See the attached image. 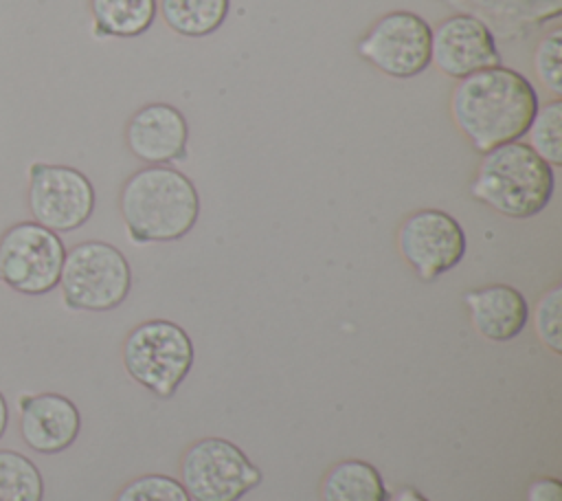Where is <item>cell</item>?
I'll use <instances>...</instances> for the list:
<instances>
[{"mask_svg":"<svg viewBox=\"0 0 562 501\" xmlns=\"http://www.w3.org/2000/svg\"><path fill=\"white\" fill-rule=\"evenodd\" d=\"M533 84L503 64L457 81L450 92V116L474 152L485 154L520 141L538 110Z\"/></svg>","mask_w":562,"mask_h":501,"instance_id":"cell-1","label":"cell"},{"mask_svg":"<svg viewBox=\"0 0 562 501\" xmlns=\"http://www.w3.org/2000/svg\"><path fill=\"white\" fill-rule=\"evenodd\" d=\"M119 211L134 244H167L191 233L200 218V196L180 169L145 165L121 185Z\"/></svg>","mask_w":562,"mask_h":501,"instance_id":"cell-2","label":"cell"},{"mask_svg":"<svg viewBox=\"0 0 562 501\" xmlns=\"http://www.w3.org/2000/svg\"><path fill=\"white\" fill-rule=\"evenodd\" d=\"M555 176L540 156L522 141L505 143L481 154L470 196L512 220H527L542 213L553 196Z\"/></svg>","mask_w":562,"mask_h":501,"instance_id":"cell-3","label":"cell"},{"mask_svg":"<svg viewBox=\"0 0 562 501\" xmlns=\"http://www.w3.org/2000/svg\"><path fill=\"white\" fill-rule=\"evenodd\" d=\"M121 358L136 385L156 398H171L193 367L195 347L182 325L169 319H149L125 334Z\"/></svg>","mask_w":562,"mask_h":501,"instance_id":"cell-4","label":"cell"},{"mask_svg":"<svg viewBox=\"0 0 562 501\" xmlns=\"http://www.w3.org/2000/svg\"><path fill=\"white\" fill-rule=\"evenodd\" d=\"M66 308L81 312H110L132 290L127 257L110 242L86 240L66 250L59 283Z\"/></svg>","mask_w":562,"mask_h":501,"instance_id":"cell-5","label":"cell"},{"mask_svg":"<svg viewBox=\"0 0 562 501\" xmlns=\"http://www.w3.org/2000/svg\"><path fill=\"white\" fill-rule=\"evenodd\" d=\"M261 479L259 466L224 437L195 439L180 457V483L191 501H241Z\"/></svg>","mask_w":562,"mask_h":501,"instance_id":"cell-6","label":"cell"},{"mask_svg":"<svg viewBox=\"0 0 562 501\" xmlns=\"http://www.w3.org/2000/svg\"><path fill=\"white\" fill-rule=\"evenodd\" d=\"M66 246L59 233L33 222H15L0 235V283L26 297L57 288Z\"/></svg>","mask_w":562,"mask_h":501,"instance_id":"cell-7","label":"cell"},{"mask_svg":"<svg viewBox=\"0 0 562 501\" xmlns=\"http://www.w3.org/2000/svg\"><path fill=\"white\" fill-rule=\"evenodd\" d=\"M94 204V187L77 167L57 163L29 167L26 209L33 222L55 233H72L92 218Z\"/></svg>","mask_w":562,"mask_h":501,"instance_id":"cell-8","label":"cell"},{"mask_svg":"<svg viewBox=\"0 0 562 501\" xmlns=\"http://www.w3.org/2000/svg\"><path fill=\"white\" fill-rule=\"evenodd\" d=\"M430 24L415 11L380 15L358 40V55L393 79H411L430 66Z\"/></svg>","mask_w":562,"mask_h":501,"instance_id":"cell-9","label":"cell"},{"mask_svg":"<svg viewBox=\"0 0 562 501\" xmlns=\"http://www.w3.org/2000/svg\"><path fill=\"white\" fill-rule=\"evenodd\" d=\"M465 246L463 226L441 209H417L397 229V250L422 281H435L457 268Z\"/></svg>","mask_w":562,"mask_h":501,"instance_id":"cell-10","label":"cell"},{"mask_svg":"<svg viewBox=\"0 0 562 501\" xmlns=\"http://www.w3.org/2000/svg\"><path fill=\"white\" fill-rule=\"evenodd\" d=\"M430 64L450 77L463 79L501 64L496 40L485 22L470 13H454L430 29Z\"/></svg>","mask_w":562,"mask_h":501,"instance_id":"cell-11","label":"cell"},{"mask_svg":"<svg viewBox=\"0 0 562 501\" xmlns=\"http://www.w3.org/2000/svg\"><path fill=\"white\" fill-rule=\"evenodd\" d=\"M125 145L145 165H173L187 158L189 123L167 101H149L132 112L123 130Z\"/></svg>","mask_w":562,"mask_h":501,"instance_id":"cell-12","label":"cell"},{"mask_svg":"<svg viewBox=\"0 0 562 501\" xmlns=\"http://www.w3.org/2000/svg\"><path fill=\"white\" fill-rule=\"evenodd\" d=\"M20 437L40 455H57L70 448L81 431L77 404L61 393H29L18 400Z\"/></svg>","mask_w":562,"mask_h":501,"instance_id":"cell-13","label":"cell"},{"mask_svg":"<svg viewBox=\"0 0 562 501\" xmlns=\"http://www.w3.org/2000/svg\"><path fill=\"white\" fill-rule=\"evenodd\" d=\"M470 323L479 336L492 343L516 338L529 323V303L525 294L509 283H490L463 294Z\"/></svg>","mask_w":562,"mask_h":501,"instance_id":"cell-14","label":"cell"},{"mask_svg":"<svg viewBox=\"0 0 562 501\" xmlns=\"http://www.w3.org/2000/svg\"><path fill=\"white\" fill-rule=\"evenodd\" d=\"M318 497L321 501H386L389 490L373 464L342 459L325 472Z\"/></svg>","mask_w":562,"mask_h":501,"instance_id":"cell-15","label":"cell"},{"mask_svg":"<svg viewBox=\"0 0 562 501\" xmlns=\"http://www.w3.org/2000/svg\"><path fill=\"white\" fill-rule=\"evenodd\" d=\"M97 37L130 40L149 31L158 15V0H88Z\"/></svg>","mask_w":562,"mask_h":501,"instance_id":"cell-16","label":"cell"},{"mask_svg":"<svg viewBox=\"0 0 562 501\" xmlns=\"http://www.w3.org/2000/svg\"><path fill=\"white\" fill-rule=\"evenodd\" d=\"M231 0H158L162 22L180 37H209L228 18Z\"/></svg>","mask_w":562,"mask_h":501,"instance_id":"cell-17","label":"cell"},{"mask_svg":"<svg viewBox=\"0 0 562 501\" xmlns=\"http://www.w3.org/2000/svg\"><path fill=\"white\" fill-rule=\"evenodd\" d=\"M0 501H44V479L31 457L0 448Z\"/></svg>","mask_w":562,"mask_h":501,"instance_id":"cell-18","label":"cell"},{"mask_svg":"<svg viewBox=\"0 0 562 501\" xmlns=\"http://www.w3.org/2000/svg\"><path fill=\"white\" fill-rule=\"evenodd\" d=\"M525 145L549 167L562 165V99L553 97L538 103V110L525 132Z\"/></svg>","mask_w":562,"mask_h":501,"instance_id":"cell-19","label":"cell"},{"mask_svg":"<svg viewBox=\"0 0 562 501\" xmlns=\"http://www.w3.org/2000/svg\"><path fill=\"white\" fill-rule=\"evenodd\" d=\"M529 319H533V330L538 341L553 352L555 356L562 354V286L553 283L549 290H544L533 312H529Z\"/></svg>","mask_w":562,"mask_h":501,"instance_id":"cell-20","label":"cell"},{"mask_svg":"<svg viewBox=\"0 0 562 501\" xmlns=\"http://www.w3.org/2000/svg\"><path fill=\"white\" fill-rule=\"evenodd\" d=\"M114 501H191L180 479L162 472H149L127 481Z\"/></svg>","mask_w":562,"mask_h":501,"instance_id":"cell-21","label":"cell"},{"mask_svg":"<svg viewBox=\"0 0 562 501\" xmlns=\"http://www.w3.org/2000/svg\"><path fill=\"white\" fill-rule=\"evenodd\" d=\"M533 73L538 81L560 99L562 94V31L555 29L544 35L533 48Z\"/></svg>","mask_w":562,"mask_h":501,"instance_id":"cell-22","label":"cell"},{"mask_svg":"<svg viewBox=\"0 0 562 501\" xmlns=\"http://www.w3.org/2000/svg\"><path fill=\"white\" fill-rule=\"evenodd\" d=\"M527 501H562V481L558 477H536L527 486Z\"/></svg>","mask_w":562,"mask_h":501,"instance_id":"cell-23","label":"cell"},{"mask_svg":"<svg viewBox=\"0 0 562 501\" xmlns=\"http://www.w3.org/2000/svg\"><path fill=\"white\" fill-rule=\"evenodd\" d=\"M386 501H430L426 494H422L417 488H413V486H404V488H400L397 492H393V494H389V499Z\"/></svg>","mask_w":562,"mask_h":501,"instance_id":"cell-24","label":"cell"},{"mask_svg":"<svg viewBox=\"0 0 562 501\" xmlns=\"http://www.w3.org/2000/svg\"><path fill=\"white\" fill-rule=\"evenodd\" d=\"M7 426H9V404H7V400H4V396L0 391V439L4 437Z\"/></svg>","mask_w":562,"mask_h":501,"instance_id":"cell-25","label":"cell"}]
</instances>
